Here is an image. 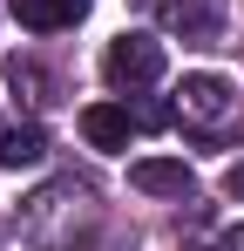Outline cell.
<instances>
[{
    "mask_svg": "<svg viewBox=\"0 0 244 251\" xmlns=\"http://www.w3.org/2000/svg\"><path fill=\"white\" fill-rule=\"evenodd\" d=\"M170 116H176L170 102H143V109H136V123H143V129H163V123H170Z\"/></svg>",
    "mask_w": 244,
    "mask_h": 251,
    "instance_id": "52a82bcc",
    "label": "cell"
},
{
    "mask_svg": "<svg viewBox=\"0 0 244 251\" xmlns=\"http://www.w3.org/2000/svg\"><path fill=\"white\" fill-rule=\"evenodd\" d=\"M81 7L88 0H7V14L21 21V27H34V34H54V27H75Z\"/></svg>",
    "mask_w": 244,
    "mask_h": 251,
    "instance_id": "277c9868",
    "label": "cell"
},
{
    "mask_svg": "<svg viewBox=\"0 0 244 251\" xmlns=\"http://www.w3.org/2000/svg\"><path fill=\"white\" fill-rule=\"evenodd\" d=\"M41 156H48V136H41L34 123L0 129V163H7V170H27V163H41Z\"/></svg>",
    "mask_w": 244,
    "mask_h": 251,
    "instance_id": "8992f818",
    "label": "cell"
},
{
    "mask_svg": "<svg viewBox=\"0 0 244 251\" xmlns=\"http://www.w3.org/2000/svg\"><path fill=\"white\" fill-rule=\"evenodd\" d=\"M102 75H109V88H129V95L163 82V41H149V34H116L109 54H102Z\"/></svg>",
    "mask_w": 244,
    "mask_h": 251,
    "instance_id": "6da1fadb",
    "label": "cell"
},
{
    "mask_svg": "<svg viewBox=\"0 0 244 251\" xmlns=\"http://www.w3.org/2000/svg\"><path fill=\"white\" fill-rule=\"evenodd\" d=\"M176 116H183L190 129H224V123H238V95H231L224 75H183Z\"/></svg>",
    "mask_w": 244,
    "mask_h": 251,
    "instance_id": "7a4b0ae2",
    "label": "cell"
},
{
    "mask_svg": "<svg viewBox=\"0 0 244 251\" xmlns=\"http://www.w3.org/2000/svg\"><path fill=\"white\" fill-rule=\"evenodd\" d=\"M224 190H231V197L244 204V163H231V170H224Z\"/></svg>",
    "mask_w": 244,
    "mask_h": 251,
    "instance_id": "ba28073f",
    "label": "cell"
},
{
    "mask_svg": "<svg viewBox=\"0 0 244 251\" xmlns=\"http://www.w3.org/2000/svg\"><path fill=\"white\" fill-rule=\"evenodd\" d=\"M129 183H136L143 197H190V190H197L190 163H176V156H143V163H129Z\"/></svg>",
    "mask_w": 244,
    "mask_h": 251,
    "instance_id": "3957f363",
    "label": "cell"
},
{
    "mask_svg": "<svg viewBox=\"0 0 244 251\" xmlns=\"http://www.w3.org/2000/svg\"><path fill=\"white\" fill-rule=\"evenodd\" d=\"M129 109H116V102H88L81 109V136L95 143V150H129Z\"/></svg>",
    "mask_w": 244,
    "mask_h": 251,
    "instance_id": "5b68a950",
    "label": "cell"
},
{
    "mask_svg": "<svg viewBox=\"0 0 244 251\" xmlns=\"http://www.w3.org/2000/svg\"><path fill=\"white\" fill-rule=\"evenodd\" d=\"M217 251H244V224H238V231H224V238H217Z\"/></svg>",
    "mask_w": 244,
    "mask_h": 251,
    "instance_id": "9c48e42d",
    "label": "cell"
}]
</instances>
